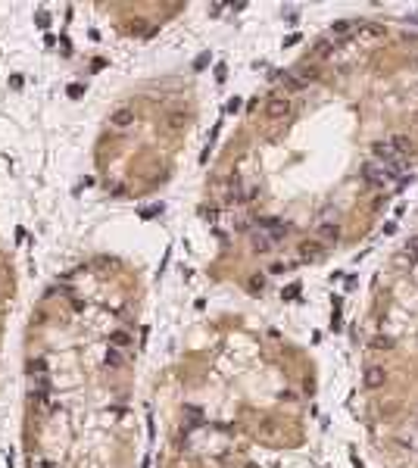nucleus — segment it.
<instances>
[{
    "instance_id": "obj_1",
    "label": "nucleus",
    "mask_w": 418,
    "mask_h": 468,
    "mask_svg": "<svg viewBox=\"0 0 418 468\" xmlns=\"http://www.w3.org/2000/svg\"><path fill=\"white\" fill-rule=\"evenodd\" d=\"M362 178H365V184L368 187H384V166L381 162H375V159H368L365 166H362Z\"/></svg>"
},
{
    "instance_id": "obj_2",
    "label": "nucleus",
    "mask_w": 418,
    "mask_h": 468,
    "mask_svg": "<svg viewBox=\"0 0 418 468\" xmlns=\"http://www.w3.org/2000/svg\"><path fill=\"white\" fill-rule=\"evenodd\" d=\"M265 116H269V119H287L290 116V100L287 97H269V103H265Z\"/></svg>"
},
{
    "instance_id": "obj_3",
    "label": "nucleus",
    "mask_w": 418,
    "mask_h": 468,
    "mask_svg": "<svg viewBox=\"0 0 418 468\" xmlns=\"http://www.w3.org/2000/svg\"><path fill=\"white\" fill-rule=\"evenodd\" d=\"M259 225H262V231L269 234L272 240H281L284 234H290V225H287V222H281V219H262Z\"/></svg>"
},
{
    "instance_id": "obj_4",
    "label": "nucleus",
    "mask_w": 418,
    "mask_h": 468,
    "mask_svg": "<svg viewBox=\"0 0 418 468\" xmlns=\"http://www.w3.org/2000/svg\"><path fill=\"white\" fill-rule=\"evenodd\" d=\"M371 156H375V162H381V166H387V162L400 159V156L390 150V144H387V140H378V144H371Z\"/></svg>"
},
{
    "instance_id": "obj_5",
    "label": "nucleus",
    "mask_w": 418,
    "mask_h": 468,
    "mask_svg": "<svg viewBox=\"0 0 418 468\" xmlns=\"http://www.w3.org/2000/svg\"><path fill=\"white\" fill-rule=\"evenodd\" d=\"M324 256V243L318 240H306V243H300V259H309V262H315Z\"/></svg>"
},
{
    "instance_id": "obj_6",
    "label": "nucleus",
    "mask_w": 418,
    "mask_h": 468,
    "mask_svg": "<svg viewBox=\"0 0 418 468\" xmlns=\"http://www.w3.org/2000/svg\"><path fill=\"white\" fill-rule=\"evenodd\" d=\"M384 381H387V371L381 368V365H371V368H365V387L378 390V387H384Z\"/></svg>"
},
{
    "instance_id": "obj_7",
    "label": "nucleus",
    "mask_w": 418,
    "mask_h": 468,
    "mask_svg": "<svg viewBox=\"0 0 418 468\" xmlns=\"http://www.w3.org/2000/svg\"><path fill=\"white\" fill-rule=\"evenodd\" d=\"M131 122H134V110H128V107L112 110V116H109V125L112 128H128Z\"/></svg>"
},
{
    "instance_id": "obj_8",
    "label": "nucleus",
    "mask_w": 418,
    "mask_h": 468,
    "mask_svg": "<svg viewBox=\"0 0 418 468\" xmlns=\"http://www.w3.org/2000/svg\"><path fill=\"white\" fill-rule=\"evenodd\" d=\"M315 234H318L321 243H337V240H340V228L334 225V222H321Z\"/></svg>"
},
{
    "instance_id": "obj_9",
    "label": "nucleus",
    "mask_w": 418,
    "mask_h": 468,
    "mask_svg": "<svg viewBox=\"0 0 418 468\" xmlns=\"http://www.w3.org/2000/svg\"><path fill=\"white\" fill-rule=\"evenodd\" d=\"M353 28H356L353 19H340V22H334V25H331V38L334 41H346L353 34Z\"/></svg>"
},
{
    "instance_id": "obj_10",
    "label": "nucleus",
    "mask_w": 418,
    "mask_h": 468,
    "mask_svg": "<svg viewBox=\"0 0 418 468\" xmlns=\"http://www.w3.org/2000/svg\"><path fill=\"white\" fill-rule=\"evenodd\" d=\"M387 144H390V150H393V153H397V156H406V153H409V150H412V140L406 137V134H393V137L387 140Z\"/></svg>"
},
{
    "instance_id": "obj_11",
    "label": "nucleus",
    "mask_w": 418,
    "mask_h": 468,
    "mask_svg": "<svg viewBox=\"0 0 418 468\" xmlns=\"http://www.w3.org/2000/svg\"><path fill=\"white\" fill-rule=\"evenodd\" d=\"M340 44H343V41H331V38H324V41H318V44H315V50H312V53H315L318 60H324V56H331Z\"/></svg>"
},
{
    "instance_id": "obj_12",
    "label": "nucleus",
    "mask_w": 418,
    "mask_h": 468,
    "mask_svg": "<svg viewBox=\"0 0 418 468\" xmlns=\"http://www.w3.org/2000/svg\"><path fill=\"white\" fill-rule=\"evenodd\" d=\"M275 247V240L269 237L265 231H259V234H253V253H269Z\"/></svg>"
},
{
    "instance_id": "obj_13",
    "label": "nucleus",
    "mask_w": 418,
    "mask_h": 468,
    "mask_svg": "<svg viewBox=\"0 0 418 468\" xmlns=\"http://www.w3.org/2000/svg\"><path fill=\"white\" fill-rule=\"evenodd\" d=\"M103 362H106V368H122L125 365V353H122V350H115V347H109Z\"/></svg>"
},
{
    "instance_id": "obj_14",
    "label": "nucleus",
    "mask_w": 418,
    "mask_h": 468,
    "mask_svg": "<svg viewBox=\"0 0 418 468\" xmlns=\"http://www.w3.org/2000/svg\"><path fill=\"white\" fill-rule=\"evenodd\" d=\"M109 347H115V350L131 347V334H128V331H112V334H109Z\"/></svg>"
},
{
    "instance_id": "obj_15",
    "label": "nucleus",
    "mask_w": 418,
    "mask_h": 468,
    "mask_svg": "<svg viewBox=\"0 0 418 468\" xmlns=\"http://www.w3.org/2000/svg\"><path fill=\"white\" fill-rule=\"evenodd\" d=\"M318 75H321V72H318L315 66H309V63H303V66L297 69V78H300V81H306V85H309V81H315Z\"/></svg>"
},
{
    "instance_id": "obj_16",
    "label": "nucleus",
    "mask_w": 418,
    "mask_h": 468,
    "mask_svg": "<svg viewBox=\"0 0 418 468\" xmlns=\"http://www.w3.org/2000/svg\"><path fill=\"white\" fill-rule=\"evenodd\" d=\"M281 81H284V91H290V94H297V91L306 88V81H300L297 75H287V72L281 75Z\"/></svg>"
},
{
    "instance_id": "obj_17",
    "label": "nucleus",
    "mask_w": 418,
    "mask_h": 468,
    "mask_svg": "<svg viewBox=\"0 0 418 468\" xmlns=\"http://www.w3.org/2000/svg\"><path fill=\"white\" fill-rule=\"evenodd\" d=\"M166 125L172 128V131H178V128H184V125H188V113H172Z\"/></svg>"
},
{
    "instance_id": "obj_18",
    "label": "nucleus",
    "mask_w": 418,
    "mask_h": 468,
    "mask_svg": "<svg viewBox=\"0 0 418 468\" xmlns=\"http://www.w3.org/2000/svg\"><path fill=\"white\" fill-rule=\"evenodd\" d=\"M184 412H188V425H191V428L203 425V412H200V409H197V406H188V409H184Z\"/></svg>"
},
{
    "instance_id": "obj_19",
    "label": "nucleus",
    "mask_w": 418,
    "mask_h": 468,
    "mask_svg": "<svg viewBox=\"0 0 418 468\" xmlns=\"http://www.w3.org/2000/svg\"><path fill=\"white\" fill-rule=\"evenodd\" d=\"M28 371H31V378H34V374H47V359H31L28 362Z\"/></svg>"
},
{
    "instance_id": "obj_20",
    "label": "nucleus",
    "mask_w": 418,
    "mask_h": 468,
    "mask_svg": "<svg viewBox=\"0 0 418 468\" xmlns=\"http://www.w3.org/2000/svg\"><path fill=\"white\" fill-rule=\"evenodd\" d=\"M209 63H212V53H209V50H203V53L194 60V72H203V69H206Z\"/></svg>"
},
{
    "instance_id": "obj_21",
    "label": "nucleus",
    "mask_w": 418,
    "mask_h": 468,
    "mask_svg": "<svg viewBox=\"0 0 418 468\" xmlns=\"http://www.w3.org/2000/svg\"><path fill=\"white\" fill-rule=\"evenodd\" d=\"M359 34H368V38H381V34H384V28H381V25H359Z\"/></svg>"
},
{
    "instance_id": "obj_22",
    "label": "nucleus",
    "mask_w": 418,
    "mask_h": 468,
    "mask_svg": "<svg viewBox=\"0 0 418 468\" xmlns=\"http://www.w3.org/2000/svg\"><path fill=\"white\" fill-rule=\"evenodd\" d=\"M406 256H409V262H418V237H412L406 243Z\"/></svg>"
},
{
    "instance_id": "obj_23",
    "label": "nucleus",
    "mask_w": 418,
    "mask_h": 468,
    "mask_svg": "<svg viewBox=\"0 0 418 468\" xmlns=\"http://www.w3.org/2000/svg\"><path fill=\"white\" fill-rule=\"evenodd\" d=\"M281 297H284V300H297V297H300V284H290L287 290H281Z\"/></svg>"
},
{
    "instance_id": "obj_24",
    "label": "nucleus",
    "mask_w": 418,
    "mask_h": 468,
    "mask_svg": "<svg viewBox=\"0 0 418 468\" xmlns=\"http://www.w3.org/2000/svg\"><path fill=\"white\" fill-rule=\"evenodd\" d=\"M371 347H375V350H390L393 344H390V337H375V341H371Z\"/></svg>"
},
{
    "instance_id": "obj_25",
    "label": "nucleus",
    "mask_w": 418,
    "mask_h": 468,
    "mask_svg": "<svg viewBox=\"0 0 418 468\" xmlns=\"http://www.w3.org/2000/svg\"><path fill=\"white\" fill-rule=\"evenodd\" d=\"M237 110H240V97H231L225 103V113H237Z\"/></svg>"
},
{
    "instance_id": "obj_26",
    "label": "nucleus",
    "mask_w": 418,
    "mask_h": 468,
    "mask_svg": "<svg viewBox=\"0 0 418 468\" xmlns=\"http://www.w3.org/2000/svg\"><path fill=\"white\" fill-rule=\"evenodd\" d=\"M162 213V206H147V209H141V219H150V216H159Z\"/></svg>"
},
{
    "instance_id": "obj_27",
    "label": "nucleus",
    "mask_w": 418,
    "mask_h": 468,
    "mask_svg": "<svg viewBox=\"0 0 418 468\" xmlns=\"http://www.w3.org/2000/svg\"><path fill=\"white\" fill-rule=\"evenodd\" d=\"M44 400H47V393H44V390H34L31 393V406H41Z\"/></svg>"
},
{
    "instance_id": "obj_28",
    "label": "nucleus",
    "mask_w": 418,
    "mask_h": 468,
    "mask_svg": "<svg viewBox=\"0 0 418 468\" xmlns=\"http://www.w3.org/2000/svg\"><path fill=\"white\" fill-rule=\"evenodd\" d=\"M250 287H253V290H256V294H259V290L265 287V281H262L259 275H253V278H250Z\"/></svg>"
},
{
    "instance_id": "obj_29",
    "label": "nucleus",
    "mask_w": 418,
    "mask_h": 468,
    "mask_svg": "<svg viewBox=\"0 0 418 468\" xmlns=\"http://www.w3.org/2000/svg\"><path fill=\"white\" fill-rule=\"evenodd\" d=\"M81 94H85V88H81V85H72V88H69V97H75V100H78Z\"/></svg>"
},
{
    "instance_id": "obj_30",
    "label": "nucleus",
    "mask_w": 418,
    "mask_h": 468,
    "mask_svg": "<svg viewBox=\"0 0 418 468\" xmlns=\"http://www.w3.org/2000/svg\"><path fill=\"white\" fill-rule=\"evenodd\" d=\"M47 22H50V16L41 9V13H38V25H41V28H47Z\"/></svg>"
},
{
    "instance_id": "obj_31",
    "label": "nucleus",
    "mask_w": 418,
    "mask_h": 468,
    "mask_svg": "<svg viewBox=\"0 0 418 468\" xmlns=\"http://www.w3.org/2000/svg\"><path fill=\"white\" fill-rule=\"evenodd\" d=\"M225 75H228V66H225V63H222V66H215V78H218V81H222Z\"/></svg>"
},
{
    "instance_id": "obj_32",
    "label": "nucleus",
    "mask_w": 418,
    "mask_h": 468,
    "mask_svg": "<svg viewBox=\"0 0 418 468\" xmlns=\"http://www.w3.org/2000/svg\"><path fill=\"white\" fill-rule=\"evenodd\" d=\"M284 272H287L284 262H275V265H272V275H284Z\"/></svg>"
},
{
    "instance_id": "obj_33",
    "label": "nucleus",
    "mask_w": 418,
    "mask_h": 468,
    "mask_svg": "<svg viewBox=\"0 0 418 468\" xmlns=\"http://www.w3.org/2000/svg\"><path fill=\"white\" fill-rule=\"evenodd\" d=\"M262 431H265V434H275V421L269 418V421H265V425H262Z\"/></svg>"
},
{
    "instance_id": "obj_34",
    "label": "nucleus",
    "mask_w": 418,
    "mask_h": 468,
    "mask_svg": "<svg viewBox=\"0 0 418 468\" xmlns=\"http://www.w3.org/2000/svg\"><path fill=\"white\" fill-rule=\"evenodd\" d=\"M294 44H300V34H290V38L284 41V47H294Z\"/></svg>"
},
{
    "instance_id": "obj_35",
    "label": "nucleus",
    "mask_w": 418,
    "mask_h": 468,
    "mask_svg": "<svg viewBox=\"0 0 418 468\" xmlns=\"http://www.w3.org/2000/svg\"><path fill=\"white\" fill-rule=\"evenodd\" d=\"M247 468H259V465H247Z\"/></svg>"
}]
</instances>
